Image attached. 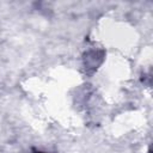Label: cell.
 <instances>
[{"mask_svg": "<svg viewBox=\"0 0 153 153\" xmlns=\"http://www.w3.org/2000/svg\"><path fill=\"white\" fill-rule=\"evenodd\" d=\"M35 153H44V152H39V151H36Z\"/></svg>", "mask_w": 153, "mask_h": 153, "instance_id": "1", "label": "cell"}]
</instances>
